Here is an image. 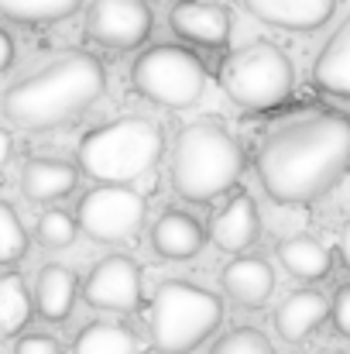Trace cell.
<instances>
[{
  "label": "cell",
  "instance_id": "2",
  "mask_svg": "<svg viewBox=\"0 0 350 354\" xmlns=\"http://www.w3.org/2000/svg\"><path fill=\"white\" fill-rule=\"evenodd\" d=\"M107 90L104 62L90 52H62L3 93V114L24 131H52L90 111Z\"/></svg>",
  "mask_w": 350,
  "mask_h": 354
},
{
  "label": "cell",
  "instance_id": "13",
  "mask_svg": "<svg viewBox=\"0 0 350 354\" xmlns=\"http://www.w3.org/2000/svg\"><path fill=\"white\" fill-rule=\"evenodd\" d=\"M79 183V165L62 162V158H45L35 155L21 165V193L31 203H55L66 200Z\"/></svg>",
  "mask_w": 350,
  "mask_h": 354
},
{
  "label": "cell",
  "instance_id": "7",
  "mask_svg": "<svg viewBox=\"0 0 350 354\" xmlns=\"http://www.w3.org/2000/svg\"><path fill=\"white\" fill-rule=\"evenodd\" d=\"M130 86L158 107H193L206 90V66L186 45H151L130 62Z\"/></svg>",
  "mask_w": 350,
  "mask_h": 354
},
{
  "label": "cell",
  "instance_id": "9",
  "mask_svg": "<svg viewBox=\"0 0 350 354\" xmlns=\"http://www.w3.org/2000/svg\"><path fill=\"white\" fill-rule=\"evenodd\" d=\"M151 7L148 0H93L86 10V31L93 41L107 48H137L151 35Z\"/></svg>",
  "mask_w": 350,
  "mask_h": 354
},
{
  "label": "cell",
  "instance_id": "1",
  "mask_svg": "<svg viewBox=\"0 0 350 354\" xmlns=\"http://www.w3.org/2000/svg\"><path fill=\"white\" fill-rule=\"evenodd\" d=\"M254 169L275 203H313L347 176L350 124L333 114L289 120L261 141Z\"/></svg>",
  "mask_w": 350,
  "mask_h": 354
},
{
  "label": "cell",
  "instance_id": "25",
  "mask_svg": "<svg viewBox=\"0 0 350 354\" xmlns=\"http://www.w3.org/2000/svg\"><path fill=\"white\" fill-rule=\"evenodd\" d=\"M79 234V224H76V214H66V210H45L38 217V227H35V237L41 248L48 251H59V248H69Z\"/></svg>",
  "mask_w": 350,
  "mask_h": 354
},
{
  "label": "cell",
  "instance_id": "3",
  "mask_svg": "<svg viewBox=\"0 0 350 354\" xmlns=\"http://www.w3.org/2000/svg\"><path fill=\"white\" fill-rule=\"evenodd\" d=\"M244 151L231 131L213 120L186 124L172 151V186L189 203H210L244 176Z\"/></svg>",
  "mask_w": 350,
  "mask_h": 354
},
{
  "label": "cell",
  "instance_id": "32",
  "mask_svg": "<svg viewBox=\"0 0 350 354\" xmlns=\"http://www.w3.org/2000/svg\"><path fill=\"white\" fill-rule=\"evenodd\" d=\"M320 354H344V351H320Z\"/></svg>",
  "mask_w": 350,
  "mask_h": 354
},
{
  "label": "cell",
  "instance_id": "23",
  "mask_svg": "<svg viewBox=\"0 0 350 354\" xmlns=\"http://www.w3.org/2000/svg\"><path fill=\"white\" fill-rule=\"evenodd\" d=\"M83 0H0V17L14 24H52L69 17Z\"/></svg>",
  "mask_w": 350,
  "mask_h": 354
},
{
  "label": "cell",
  "instance_id": "21",
  "mask_svg": "<svg viewBox=\"0 0 350 354\" xmlns=\"http://www.w3.org/2000/svg\"><path fill=\"white\" fill-rule=\"evenodd\" d=\"M72 354H137V334L117 320H93L72 337Z\"/></svg>",
  "mask_w": 350,
  "mask_h": 354
},
{
  "label": "cell",
  "instance_id": "14",
  "mask_svg": "<svg viewBox=\"0 0 350 354\" xmlns=\"http://www.w3.org/2000/svg\"><path fill=\"white\" fill-rule=\"evenodd\" d=\"M330 317V299L316 289H299L292 296H285L275 310V330L282 341L289 344H302L306 337H313L323 320Z\"/></svg>",
  "mask_w": 350,
  "mask_h": 354
},
{
  "label": "cell",
  "instance_id": "19",
  "mask_svg": "<svg viewBox=\"0 0 350 354\" xmlns=\"http://www.w3.org/2000/svg\"><path fill=\"white\" fill-rule=\"evenodd\" d=\"M313 83L323 93H333V97L350 100V17L333 31V38L316 55Z\"/></svg>",
  "mask_w": 350,
  "mask_h": 354
},
{
  "label": "cell",
  "instance_id": "24",
  "mask_svg": "<svg viewBox=\"0 0 350 354\" xmlns=\"http://www.w3.org/2000/svg\"><path fill=\"white\" fill-rule=\"evenodd\" d=\"M31 248V237L24 231L21 217L7 200H0V265H17Z\"/></svg>",
  "mask_w": 350,
  "mask_h": 354
},
{
  "label": "cell",
  "instance_id": "10",
  "mask_svg": "<svg viewBox=\"0 0 350 354\" xmlns=\"http://www.w3.org/2000/svg\"><path fill=\"white\" fill-rule=\"evenodd\" d=\"M83 299L93 310L107 313H134L141 306V268L127 254L100 258L83 279Z\"/></svg>",
  "mask_w": 350,
  "mask_h": 354
},
{
  "label": "cell",
  "instance_id": "29",
  "mask_svg": "<svg viewBox=\"0 0 350 354\" xmlns=\"http://www.w3.org/2000/svg\"><path fill=\"white\" fill-rule=\"evenodd\" d=\"M10 62H14V38L0 28V73H7Z\"/></svg>",
  "mask_w": 350,
  "mask_h": 354
},
{
  "label": "cell",
  "instance_id": "20",
  "mask_svg": "<svg viewBox=\"0 0 350 354\" xmlns=\"http://www.w3.org/2000/svg\"><path fill=\"white\" fill-rule=\"evenodd\" d=\"M278 261L285 265L289 275L302 279V282H320L330 275L333 268V254L327 244H320L316 237H306V234H295V237H285L278 244Z\"/></svg>",
  "mask_w": 350,
  "mask_h": 354
},
{
  "label": "cell",
  "instance_id": "12",
  "mask_svg": "<svg viewBox=\"0 0 350 354\" xmlns=\"http://www.w3.org/2000/svg\"><path fill=\"white\" fill-rule=\"evenodd\" d=\"M261 234V217H257V207L247 193H233L231 200L213 214L210 221V241L227 251V254H240L247 251Z\"/></svg>",
  "mask_w": 350,
  "mask_h": 354
},
{
  "label": "cell",
  "instance_id": "8",
  "mask_svg": "<svg viewBox=\"0 0 350 354\" xmlns=\"http://www.w3.org/2000/svg\"><path fill=\"white\" fill-rule=\"evenodd\" d=\"M76 224L100 244L130 241L144 224V196L127 183H100L76 203Z\"/></svg>",
  "mask_w": 350,
  "mask_h": 354
},
{
  "label": "cell",
  "instance_id": "5",
  "mask_svg": "<svg viewBox=\"0 0 350 354\" xmlns=\"http://www.w3.org/2000/svg\"><path fill=\"white\" fill-rule=\"evenodd\" d=\"M224 324V303L217 292L172 279L162 282L151 313H148V334L151 348L158 354H189L203 341H210Z\"/></svg>",
  "mask_w": 350,
  "mask_h": 354
},
{
  "label": "cell",
  "instance_id": "4",
  "mask_svg": "<svg viewBox=\"0 0 350 354\" xmlns=\"http://www.w3.org/2000/svg\"><path fill=\"white\" fill-rule=\"evenodd\" d=\"M165 151L162 127L148 118H120L83 134L76 148L79 169L97 183H137L144 179Z\"/></svg>",
  "mask_w": 350,
  "mask_h": 354
},
{
  "label": "cell",
  "instance_id": "18",
  "mask_svg": "<svg viewBox=\"0 0 350 354\" xmlns=\"http://www.w3.org/2000/svg\"><path fill=\"white\" fill-rule=\"evenodd\" d=\"M244 7L264 24L285 31H316L330 21L337 0H244Z\"/></svg>",
  "mask_w": 350,
  "mask_h": 354
},
{
  "label": "cell",
  "instance_id": "17",
  "mask_svg": "<svg viewBox=\"0 0 350 354\" xmlns=\"http://www.w3.org/2000/svg\"><path fill=\"white\" fill-rule=\"evenodd\" d=\"M79 299V275L69 265L48 261L35 279V313L48 324H66Z\"/></svg>",
  "mask_w": 350,
  "mask_h": 354
},
{
  "label": "cell",
  "instance_id": "22",
  "mask_svg": "<svg viewBox=\"0 0 350 354\" xmlns=\"http://www.w3.org/2000/svg\"><path fill=\"white\" fill-rule=\"evenodd\" d=\"M35 317V292L17 272L0 275V337H17Z\"/></svg>",
  "mask_w": 350,
  "mask_h": 354
},
{
  "label": "cell",
  "instance_id": "27",
  "mask_svg": "<svg viewBox=\"0 0 350 354\" xmlns=\"http://www.w3.org/2000/svg\"><path fill=\"white\" fill-rule=\"evenodd\" d=\"M330 320H333L337 334H344L350 341V282L337 289V296H333V303H330Z\"/></svg>",
  "mask_w": 350,
  "mask_h": 354
},
{
  "label": "cell",
  "instance_id": "30",
  "mask_svg": "<svg viewBox=\"0 0 350 354\" xmlns=\"http://www.w3.org/2000/svg\"><path fill=\"white\" fill-rule=\"evenodd\" d=\"M10 155H14V138H10V131L0 127V169L10 162Z\"/></svg>",
  "mask_w": 350,
  "mask_h": 354
},
{
  "label": "cell",
  "instance_id": "28",
  "mask_svg": "<svg viewBox=\"0 0 350 354\" xmlns=\"http://www.w3.org/2000/svg\"><path fill=\"white\" fill-rule=\"evenodd\" d=\"M14 354H62V348L45 334H28V337H17Z\"/></svg>",
  "mask_w": 350,
  "mask_h": 354
},
{
  "label": "cell",
  "instance_id": "16",
  "mask_svg": "<svg viewBox=\"0 0 350 354\" xmlns=\"http://www.w3.org/2000/svg\"><path fill=\"white\" fill-rule=\"evenodd\" d=\"M203 244H206L203 224L186 210H165L151 224V248L165 261H189L203 251Z\"/></svg>",
  "mask_w": 350,
  "mask_h": 354
},
{
  "label": "cell",
  "instance_id": "11",
  "mask_svg": "<svg viewBox=\"0 0 350 354\" xmlns=\"http://www.w3.org/2000/svg\"><path fill=\"white\" fill-rule=\"evenodd\" d=\"M168 24L182 41L203 45V48H220L231 38V10L224 3H213V0L175 3L172 14H168Z\"/></svg>",
  "mask_w": 350,
  "mask_h": 354
},
{
  "label": "cell",
  "instance_id": "6",
  "mask_svg": "<svg viewBox=\"0 0 350 354\" xmlns=\"http://www.w3.org/2000/svg\"><path fill=\"white\" fill-rule=\"evenodd\" d=\"M220 86L237 107L271 111L282 100H289L295 73L282 48H275L271 41H254L220 62Z\"/></svg>",
  "mask_w": 350,
  "mask_h": 354
},
{
  "label": "cell",
  "instance_id": "26",
  "mask_svg": "<svg viewBox=\"0 0 350 354\" xmlns=\"http://www.w3.org/2000/svg\"><path fill=\"white\" fill-rule=\"evenodd\" d=\"M210 354H275V348L257 327H237L227 337H220Z\"/></svg>",
  "mask_w": 350,
  "mask_h": 354
},
{
  "label": "cell",
  "instance_id": "15",
  "mask_svg": "<svg viewBox=\"0 0 350 354\" xmlns=\"http://www.w3.org/2000/svg\"><path fill=\"white\" fill-rule=\"evenodd\" d=\"M224 292L240 310H257L275 292V268L257 254H237L224 268Z\"/></svg>",
  "mask_w": 350,
  "mask_h": 354
},
{
  "label": "cell",
  "instance_id": "31",
  "mask_svg": "<svg viewBox=\"0 0 350 354\" xmlns=\"http://www.w3.org/2000/svg\"><path fill=\"white\" fill-rule=\"evenodd\" d=\"M337 254H340V261L350 268V221L344 224V231H340V241H337Z\"/></svg>",
  "mask_w": 350,
  "mask_h": 354
}]
</instances>
